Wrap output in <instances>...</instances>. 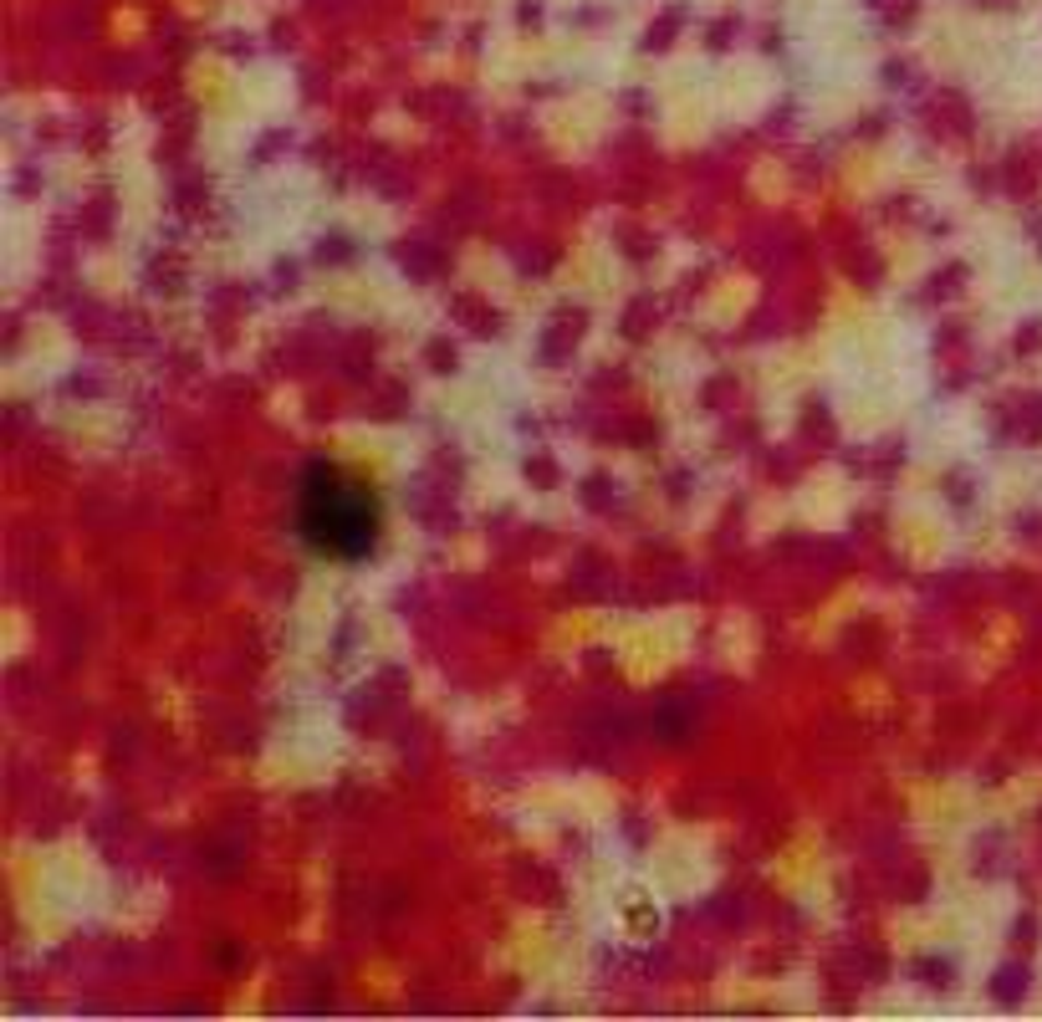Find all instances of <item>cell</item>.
Instances as JSON below:
<instances>
[{"instance_id": "cell-1", "label": "cell", "mask_w": 1042, "mask_h": 1022, "mask_svg": "<svg viewBox=\"0 0 1042 1022\" xmlns=\"http://www.w3.org/2000/svg\"><path fill=\"white\" fill-rule=\"evenodd\" d=\"M297 532L322 557H364L379 542V502L358 475L312 466L297 486Z\"/></svg>"}]
</instances>
